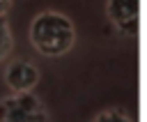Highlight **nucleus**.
<instances>
[{"label": "nucleus", "mask_w": 147, "mask_h": 122, "mask_svg": "<svg viewBox=\"0 0 147 122\" xmlns=\"http://www.w3.org/2000/svg\"><path fill=\"white\" fill-rule=\"evenodd\" d=\"M9 7H11V0H0V16H7Z\"/></svg>", "instance_id": "7"}, {"label": "nucleus", "mask_w": 147, "mask_h": 122, "mask_svg": "<svg viewBox=\"0 0 147 122\" xmlns=\"http://www.w3.org/2000/svg\"><path fill=\"white\" fill-rule=\"evenodd\" d=\"M0 122H48V110L34 92H14L0 99Z\"/></svg>", "instance_id": "2"}, {"label": "nucleus", "mask_w": 147, "mask_h": 122, "mask_svg": "<svg viewBox=\"0 0 147 122\" xmlns=\"http://www.w3.org/2000/svg\"><path fill=\"white\" fill-rule=\"evenodd\" d=\"M11 48H14V35H11V28H9V18L0 16V62L9 58Z\"/></svg>", "instance_id": "5"}, {"label": "nucleus", "mask_w": 147, "mask_h": 122, "mask_svg": "<svg viewBox=\"0 0 147 122\" xmlns=\"http://www.w3.org/2000/svg\"><path fill=\"white\" fill-rule=\"evenodd\" d=\"M90 122H133V120H131V115H129L126 110H122V108H103V110H99Z\"/></svg>", "instance_id": "6"}, {"label": "nucleus", "mask_w": 147, "mask_h": 122, "mask_svg": "<svg viewBox=\"0 0 147 122\" xmlns=\"http://www.w3.org/2000/svg\"><path fill=\"white\" fill-rule=\"evenodd\" d=\"M30 44L46 58H60L76 44V25L62 12H41L30 23Z\"/></svg>", "instance_id": "1"}, {"label": "nucleus", "mask_w": 147, "mask_h": 122, "mask_svg": "<svg viewBox=\"0 0 147 122\" xmlns=\"http://www.w3.org/2000/svg\"><path fill=\"white\" fill-rule=\"evenodd\" d=\"M108 18L115 23V28L124 35L138 32V14H140V0H108L106 5Z\"/></svg>", "instance_id": "3"}, {"label": "nucleus", "mask_w": 147, "mask_h": 122, "mask_svg": "<svg viewBox=\"0 0 147 122\" xmlns=\"http://www.w3.org/2000/svg\"><path fill=\"white\" fill-rule=\"evenodd\" d=\"M5 83L14 92H32L39 83V69L28 60H14L5 69Z\"/></svg>", "instance_id": "4"}]
</instances>
